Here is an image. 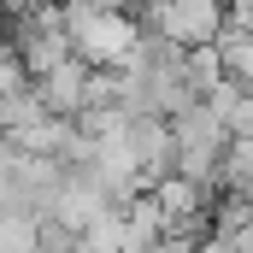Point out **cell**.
<instances>
[{
    "instance_id": "3",
    "label": "cell",
    "mask_w": 253,
    "mask_h": 253,
    "mask_svg": "<svg viewBox=\"0 0 253 253\" xmlns=\"http://www.w3.org/2000/svg\"><path fill=\"white\" fill-rule=\"evenodd\" d=\"M218 59H224V77L253 88V30H218Z\"/></svg>"
},
{
    "instance_id": "2",
    "label": "cell",
    "mask_w": 253,
    "mask_h": 253,
    "mask_svg": "<svg viewBox=\"0 0 253 253\" xmlns=\"http://www.w3.org/2000/svg\"><path fill=\"white\" fill-rule=\"evenodd\" d=\"M141 18L153 36H165L177 47H206L224 30V0H147Z\"/></svg>"
},
{
    "instance_id": "1",
    "label": "cell",
    "mask_w": 253,
    "mask_h": 253,
    "mask_svg": "<svg viewBox=\"0 0 253 253\" xmlns=\"http://www.w3.org/2000/svg\"><path fill=\"white\" fill-rule=\"evenodd\" d=\"M171 135H177V177H189L200 189H212V177H218V159H224V147H230V129L224 118L206 106V100H189L183 112H171Z\"/></svg>"
}]
</instances>
